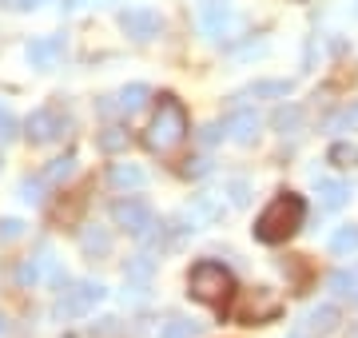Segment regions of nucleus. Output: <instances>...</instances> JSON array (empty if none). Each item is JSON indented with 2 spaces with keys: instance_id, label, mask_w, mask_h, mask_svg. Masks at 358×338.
<instances>
[{
  "instance_id": "obj_1",
  "label": "nucleus",
  "mask_w": 358,
  "mask_h": 338,
  "mask_svg": "<svg viewBox=\"0 0 358 338\" xmlns=\"http://www.w3.org/2000/svg\"><path fill=\"white\" fill-rule=\"evenodd\" d=\"M303 219H307V199L294 196V191H279L263 207V215L255 219V239L259 243H271V247L275 243H287L303 227Z\"/></svg>"
},
{
  "instance_id": "obj_2",
  "label": "nucleus",
  "mask_w": 358,
  "mask_h": 338,
  "mask_svg": "<svg viewBox=\"0 0 358 338\" xmlns=\"http://www.w3.org/2000/svg\"><path fill=\"white\" fill-rule=\"evenodd\" d=\"M187 108L179 104L176 96H159V108H155L152 124H148V135H143V143L152 147V152H159V156H167V152H176L179 143L187 140Z\"/></svg>"
},
{
  "instance_id": "obj_3",
  "label": "nucleus",
  "mask_w": 358,
  "mask_h": 338,
  "mask_svg": "<svg viewBox=\"0 0 358 338\" xmlns=\"http://www.w3.org/2000/svg\"><path fill=\"white\" fill-rule=\"evenodd\" d=\"M187 286H192V299L207 302V307H227V299L235 295V279L223 263L215 259H199L187 274Z\"/></svg>"
},
{
  "instance_id": "obj_4",
  "label": "nucleus",
  "mask_w": 358,
  "mask_h": 338,
  "mask_svg": "<svg viewBox=\"0 0 358 338\" xmlns=\"http://www.w3.org/2000/svg\"><path fill=\"white\" fill-rule=\"evenodd\" d=\"M282 302L271 295L267 286H255V291H247L243 299H239V307L231 311V318L243 326H255V323H271V318H279Z\"/></svg>"
},
{
  "instance_id": "obj_5",
  "label": "nucleus",
  "mask_w": 358,
  "mask_h": 338,
  "mask_svg": "<svg viewBox=\"0 0 358 338\" xmlns=\"http://www.w3.org/2000/svg\"><path fill=\"white\" fill-rule=\"evenodd\" d=\"M112 219H115V227L128 231L131 239H143V235L152 231L155 215H152V207H148L143 199H115L112 203Z\"/></svg>"
},
{
  "instance_id": "obj_6",
  "label": "nucleus",
  "mask_w": 358,
  "mask_h": 338,
  "mask_svg": "<svg viewBox=\"0 0 358 338\" xmlns=\"http://www.w3.org/2000/svg\"><path fill=\"white\" fill-rule=\"evenodd\" d=\"M68 131V116L60 112V108H36L32 116L24 119V135L32 143H56L60 135Z\"/></svg>"
},
{
  "instance_id": "obj_7",
  "label": "nucleus",
  "mask_w": 358,
  "mask_h": 338,
  "mask_svg": "<svg viewBox=\"0 0 358 338\" xmlns=\"http://www.w3.org/2000/svg\"><path fill=\"white\" fill-rule=\"evenodd\" d=\"M108 295V286L103 283H76L72 291H64L60 295V302H56V314H64V318H72V314H84L92 311L96 302Z\"/></svg>"
},
{
  "instance_id": "obj_8",
  "label": "nucleus",
  "mask_w": 358,
  "mask_h": 338,
  "mask_svg": "<svg viewBox=\"0 0 358 338\" xmlns=\"http://www.w3.org/2000/svg\"><path fill=\"white\" fill-rule=\"evenodd\" d=\"M120 28H124L131 40H155L159 36V28H164V20H159L155 8L136 4V8H124V13H120Z\"/></svg>"
},
{
  "instance_id": "obj_9",
  "label": "nucleus",
  "mask_w": 358,
  "mask_h": 338,
  "mask_svg": "<svg viewBox=\"0 0 358 338\" xmlns=\"http://www.w3.org/2000/svg\"><path fill=\"white\" fill-rule=\"evenodd\" d=\"M64 48H68V40L60 36V32H52V36H36V40H32V44L24 48V56H28V64L36 68V72H48V68L60 64Z\"/></svg>"
},
{
  "instance_id": "obj_10",
  "label": "nucleus",
  "mask_w": 358,
  "mask_h": 338,
  "mask_svg": "<svg viewBox=\"0 0 358 338\" xmlns=\"http://www.w3.org/2000/svg\"><path fill=\"white\" fill-rule=\"evenodd\" d=\"M199 24H203L207 36L223 40V36H231V32L239 28V16L231 13L227 4H203V16H199Z\"/></svg>"
},
{
  "instance_id": "obj_11",
  "label": "nucleus",
  "mask_w": 358,
  "mask_h": 338,
  "mask_svg": "<svg viewBox=\"0 0 358 338\" xmlns=\"http://www.w3.org/2000/svg\"><path fill=\"white\" fill-rule=\"evenodd\" d=\"M223 131H227L235 143H255L259 135V116L251 112V108H235L227 116V124H223Z\"/></svg>"
},
{
  "instance_id": "obj_12",
  "label": "nucleus",
  "mask_w": 358,
  "mask_h": 338,
  "mask_svg": "<svg viewBox=\"0 0 358 338\" xmlns=\"http://www.w3.org/2000/svg\"><path fill=\"white\" fill-rule=\"evenodd\" d=\"M187 215H192L195 223H219L223 215H227V203H223V196H219V191H203V196L192 199Z\"/></svg>"
},
{
  "instance_id": "obj_13",
  "label": "nucleus",
  "mask_w": 358,
  "mask_h": 338,
  "mask_svg": "<svg viewBox=\"0 0 358 338\" xmlns=\"http://www.w3.org/2000/svg\"><path fill=\"white\" fill-rule=\"evenodd\" d=\"M108 183H112L115 191H136V187H143V183H148V171L136 168V163H112Z\"/></svg>"
},
{
  "instance_id": "obj_14",
  "label": "nucleus",
  "mask_w": 358,
  "mask_h": 338,
  "mask_svg": "<svg viewBox=\"0 0 358 338\" xmlns=\"http://www.w3.org/2000/svg\"><path fill=\"white\" fill-rule=\"evenodd\" d=\"M291 80H259V84H251V88H243L235 100H271V96H279V100H287L291 96Z\"/></svg>"
},
{
  "instance_id": "obj_15",
  "label": "nucleus",
  "mask_w": 358,
  "mask_h": 338,
  "mask_svg": "<svg viewBox=\"0 0 358 338\" xmlns=\"http://www.w3.org/2000/svg\"><path fill=\"white\" fill-rule=\"evenodd\" d=\"M315 187H319V199H322V207L327 211L346 207V199H350V187H346L343 179H319Z\"/></svg>"
},
{
  "instance_id": "obj_16",
  "label": "nucleus",
  "mask_w": 358,
  "mask_h": 338,
  "mask_svg": "<svg viewBox=\"0 0 358 338\" xmlns=\"http://www.w3.org/2000/svg\"><path fill=\"white\" fill-rule=\"evenodd\" d=\"M148 100H152V88H148V84H128V88H120V96H115V108L131 116V112H140Z\"/></svg>"
},
{
  "instance_id": "obj_17",
  "label": "nucleus",
  "mask_w": 358,
  "mask_h": 338,
  "mask_svg": "<svg viewBox=\"0 0 358 338\" xmlns=\"http://www.w3.org/2000/svg\"><path fill=\"white\" fill-rule=\"evenodd\" d=\"M331 251L334 255H358V223H346V227H338V231L331 235Z\"/></svg>"
},
{
  "instance_id": "obj_18",
  "label": "nucleus",
  "mask_w": 358,
  "mask_h": 338,
  "mask_svg": "<svg viewBox=\"0 0 358 338\" xmlns=\"http://www.w3.org/2000/svg\"><path fill=\"white\" fill-rule=\"evenodd\" d=\"M271 128L282 131V135H287V131H299V128H303V108H299V104H282L279 112L271 116Z\"/></svg>"
},
{
  "instance_id": "obj_19",
  "label": "nucleus",
  "mask_w": 358,
  "mask_h": 338,
  "mask_svg": "<svg viewBox=\"0 0 358 338\" xmlns=\"http://www.w3.org/2000/svg\"><path fill=\"white\" fill-rule=\"evenodd\" d=\"M310 330H319V335H331L334 326H338V307H331V302H322V307H315V311L307 314Z\"/></svg>"
},
{
  "instance_id": "obj_20",
  "label": "nucleus",
  "mask_w": 358,
  "mask_h": 338,
  "mask_svg": "<svg viewBox=\"0 0 358 338\" xmlns=\"http://www.w3.org/2000/svg\"><path fill=\"white\" fill-rule=\"evenodd\" d=\"M80 247L88 251V255H108L112 251V235L103 231V227H88V231L80 235Z\"/></svg>"
},
{
  "instance_id": "obj_21",
  "label": "nucleus",
  "mask_w": 358,
  "mask_h": 338,
  "mask_svg": "<svg viewBox=\"0 0 358 338\" xmlns=\"http://www.w3.org/2000/svg\"><path fill=\"white\" fill-rule=\"evenodd\" d=\"M128 128H120V124H112V128H103L100 131V152H108V156H115V152H124V147H128Z\"/></svg>"
},
{
  "instance_id": "obj_22",
  "label": "nucleus",
  "mask_w": 358,
  "mask_h": 338,
  "mask_svg": "<svg viewBox=\"0 0 358 338\" xmlns=\"http://www.w3.org/2000/svg\"><path fill=\"white\" fill-rule=\"evenodd\" d=\"M72 168H76V159H72V156H60V159H52L48 168L40 171V183H64L68 175H72Z\"/></svg>"
},
{
  "instance_id": "obj_23",
  "label": "nucleus",
  "mask_w": 358,
  "mask_h": 338,
  "mask_svg": "<svg viewBox=\"0 0 358 338\" xmlns=\"http://www.w3.org/2000/svg\"><path fill=\"white\" fill-rule=\"evenodd\" d=\"M327 159H331L334 168H355L358 163V143H331V152H327Z\"/></svg>"
},
{
  "instance_id": "obj_24",
  "label": "nucleus",
  "mask_w": 358,
  "mask_h": 338,
  "mask_svg": "<svg viewBox=\"0 0 358 338\" xmlns=\"http://www.w3.org/2000/svg\"><path fill=\"white\" fill-rule=\"evenodd\" d=\"M152 255H136V259L128 263V267H124V274H128V279H136V283H148V279H152Z\"/></svg>"
},
{
  "instance_id": "obj_25",
  "label": "nucleus",
  "mask_w": 358,
  "mask_h": 338,
  "mask_svg": "<svg viewBox=\"0 0 358 338\" xmlns=\"http://www.w3.org/2000/svg\"><path fill=\"white\" fill-rule=\"evenodd\" d=\"M327 283H331L334 295H355V291H358V274L355 271H334Z\"/></svg>"
},
{
  "instance_id": "obj_26",
  "label": "nucleus",
  "mask_w": 358,
  "mask_h": 338,
  "mask_svg": "<svg viewBox=\"0 0 358 338\" xmlns=\"http://www.w3.org/2000/svg\"><path fill=\"white\" fill-rule=\"evenodd\" d=\"M223 196H231L235 207H243L247 199H251V183H247V179H227V183H223Z\"/></svg>"
},
{
  "instance_id": "obj_27",
  "label": "nucleus",
  "mask_w": 358,
  "mask_h": 338,
  "mask_svg": "<svg viewBox=\"0 0 358 338\" xmlns=\"http://www.w3.org/2000/svg\"><path fill=\"white\" fill-rule=\"evenodd\" d=\"M192 335H195V323H187V318H171L159 330V338H192Z\"/></svg>"
},
{
  "instance_id": "obj_28",
  "label": "nucleus",
  "mask_w": 358,
  "mask_h": 338,
  "mask_svg": "<svg viewBox=\"0 0 358 338\" xmlns=\"http://www.w3.org/2000/svg\"><path fill=\"white\" fill-rule=\"evenodd\" d=\"M16 116L8 112V108H0V143H8V140H16Z\"/></svg>"
},
{
  "instance_id": "obj_29",
  "label": "nucleus",
  "mask_w": 358,
  "mask_h": 338,
  "mask_svg": "<svg viewBox=\"0 0 358 338\" xmlns=\"http://www.w3.org/2000/svg\"><path fill=\"white\" fill-rule=\"evenodd\" d=\"M20 199H24V203H40V199H44V196H40V175H36V179L20 183Z\"/></svg>"
},
{
  "instance_id": "obj_30",
  "label": "nucleus",
  "mask_w": 358,
  "mask_h": 338,
  "mask_svg": "<svg viewBox=\"0 0 358 338\" xmlns=\"http://www.w3.org/2000/svg\"><path fill=\"white\" fill-rule=\"evenodd\" d=\"M334 128H338V131H355V128H358V104H355V108H346L343 116L334 119Z\"/></svg>"
},
{
  "instance_id": "obj_31",
  "label": "nucleus",
  "mask_w": 358,
  "mask_h": 338,
  "mask_svg": "<svg viewBox=\"0 0 358 338\" xmlns=\"http://www.w3.org/2000/svg\"><path fill=\"white\" fill-rule=\"evenodd\" d=\"M219 135H223V124H207V128L199 131V143H207V147H211V143H219Z\"/></svg>"
},
{
  "instance_id": "obj_32",
  "label": "nucleus",
  "mask_w": 358,
  "mask_h": 338,
  "mask_svg": "<svg viewBox=\"0 0 358 338\" xmlns=\"http://www.w3.org/2000/svg\"><path fill=\"white\" fill-rule=\"evenodd\" d=\"M20 231H24V223H20V219H4V223H0V235H4V239H16Z\"/></svg>"
},
{
  "instance_id": "obj_33",
  "label": "nucleus",
  "mask_w": 358,
  "mask_h": 338,
  "mask_svg": "<svg viewBox=\"0 0 358 338\" xmlns=\"http://www.w3.org/2000/svg\"><path fill=\"white\" fill-rule=\"evenodd\" d=\"M207 171H211V163H207V159H187L183 175H207Z\"/></svg>"
},
{
  "instance_id": "obj_34",
  "label": "nucleus",
  "mask_w": 358,
  "mask_h": 338,
  "mask_svg": "<svg viewBox=\"0 0 358 338\" xmlns=\"http://www.w3.org/2000/svg\"><path fill=\"white\" fill-rule=\"evenodd\" d=\"M84 4H103V0H64V13H76Z\"/></svg>"
},
{
  "instance_id": "obj_35",
  "label": "nucleus",
  "mask_w": 358,
  "mask_h": 338,
  "mask_svg": "<svg viewBox=\"0 0 358 338\" xmlns=\"http://www.w3.org/2000/svg\"><path fill=\"white\" fill-rule=\"evenodd\" d=\"M40 4H48V0H20V13L24 8H40Z\"/></svg>"
},
{
  "instance_id": "obj_36",
  "label": "nucleus",
  "mask_w": 358,
  "mask_h": 338,
  "mask_svg": "<svg viewBox=\"0 0 358 338\" xmlns=\"http://www.w3.org/2000/svg\"><path fill=\"white\" fill-rule=\"evenodd\" d=\"M0 4H4V8H16V13H20V0H0Z\"/></svg>"
},
{
  "instance_id": "obj_37",
  "label": "nucleus",
  "mask_w": 358,
  "mask_h": 338,
  "mask_svg": "<svg viewBox=\"0 0 358 338\" xmlns=\"http://www.w3.org/2000/svg\"><path fill=\"white\" fill-rule=\"evenodd\" d=\"M8 335V318H4V314H0V338Z\"/></svg>"
},
{
  "instance_id": "obj_38",
  "label": "nucleus",
  "mask_w": 358,
  "mask_h": 338,
  "mask_svg": "<svg viewBox=\"0 0 358 338\" xmlns=\"http://www.w3.org/2000/svg\"><path fill=\"white\" fill-rule=\"evenodd\" d=\"M291 338H307V335H291Z\"/></svg>"
},
{
  "instance_id": "obj_39",
  "label": "nucleus",
  "mask_w": 358,
  "mask_h": 338,
  "mask_svg": "<svg viewBox=\"0 0 358 338\" xmlns=\"http://www.w3.org/2000/svg\"><path fill=\"white\" fill-rule=\"evenodd\" d=\"M355 299H358V291H355Z\"/></svg>"
},
{
  "instance_id": "obj_40",
  "label": "nucleus",
  "mask_w": 358,
  "mask_h": 338,
  "mask_svg": "<svg viewBox=\"0 0 358 338\" xmlns=\"http://www.w3.org/2000/svg\"><path fill=\"white\" fill-rule=\"evenodd\" d=\"M355 16H358V8H355Z\"/></svg>"
}]
</instances>
